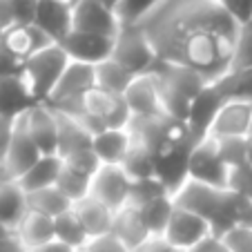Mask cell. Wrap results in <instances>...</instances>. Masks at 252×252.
I'll list each match as a JSON object with an SVG mask.
<instances>
[{
    "instance_id": "obj_1",
    "label": "cell",
    "mask_w": 252,
    "mask_h": 252,
    "mask_svg": "<svg viewBox=\"0 0 252 252\" xmlns=\"http://www.w3.org/2000/svg\"><path fill=\"white\" fill-rule=\"evenodd\" d=\"M158 61L186 65L210 83L230 69L241 23L217 0H163L138 23Z\"/></svg>"
},
{
    "instance_id": "obj_2",
    "label": "cell",
    "mask_w": 252,
    "mask_h": 252,
    "mask_svg": "<svg viewBox=\"0 0 252 252\" xmlns=\"http://www.w3.org/2000/svg\"><path fill=\"white\" fill-rule=\"evenodd\" d=\"M150 76L157 83L163 114L172 116V119H179V121L188 119L190 103L210 83L203 74H199L192 67L176 65V63H167V61H158L152 67Z\"/></svg>"
},
{
    "instance_id": "obj_3",
    "label": "cell",
    "mask_w": 252,
    "mask_h": 252,
    "mask_svg": "<svg viewBox=\"0 0 252 252\" xmlns=\"http://www.w3.org/2000/svg\"><path fill=\"white\" fill-rule=\"evenodd\" d=\"M174 203L208 221L214 237H223L234 228V194L230 190L188 181L174 194Z\"/></svg>"
},
{
    "instance_id": "obj_4",
    "label": "cell",
    "mask_w": 252,
    "mask_h": 252,
    "mask_svg": "<svg viewBox=\"0 0 252 252\" xmlns=\"http://www.w3.org/2000/svg\"><path fill=\"white\" fill-rule=\"evenodd\" d=\"M69 63H71L69 56L58 43L40 49L38 54H33L32 58L25 61L23 78L27 83L32 96L36 98V103H47L52 92L56 90L61 76L69 67Z\"/></svg>"
},
{
    "instance_id": "obj_5",
    "label": "cell",
    "mask_w": 252,
    "mask_h": 252,
    "mask_svg": "<svg viewBox=\"0 0 252 252\" xmlns=\"http://www.w3.org/2000/svg\"><path fill=\"white\" fill-rule=\"evenodd\" d=\"M127 129H129V134H132V143H138L143 148H148L154 157L161 154L163 150L172 148L174 143L192 138L186 121L172 119V116H167V114L134 116Z\"/></svg>"
},
{
    "instance_id": "obj_6",
    "label": "cell",
    "mask_w": 252,
    "mask_h": 252,
    "mask_svg": "<svg viewBox=\"0 0 252 252\" xmlns=\"http://www.w3.org/2000/svg\"><path fill=\"white\" fill-rule=\"evenodd\" d=\"M112 61H116L136 76H143L152 71V67L158 63V56L138 25H123L119 36L114 38Z\"/></svg>"
},
{
    "instance_id": "obj_7",
    "label": "cell",
    "mask_w": 252,
    "mask_h": 252,
    "mask_svg": "<svg viewBox=\"0 0 252 252\" xmlns=\"http://www.w3.org/2000/svg\"><path fill=\"white\" fill-rule=\"evenodd\" d=\"M96 87V69L85 63H69V67L65 69V74L61 76L56 90L52 92L49 100L45 105H49L52 110H67L71 105L83 103L85 94Z\"/></svg>"
},
{
    "instance_id": "obj_8",
    "label": "cell",
    "mask_w": 252,
    "mask_h": 252,
    "mask_svg": "<svg viewBox=\"0 0 252 252\" xmlns=\"http://www.w3.org/2000/svg\"><path fill=\"white\" fill-rule=\"evenodd\" d=\"M194 145V138H186L157 154V179L165 186V190L172 196L190 181V154Z\"/></svg>"
},
{
    "instance_id": "obj_9",
    "label": "cell",
    "mask_w": 252,
    "mask_h": 252,
    "mask_svg": "<svg viewBox=\"0 0 252 252\" xmlns=\"http://www.w3.org/2000/svg\"><path fill=\"white\" fill-rule=\"evenodd\" d=\"M228 172L230 167L219 157L214 138L208 136L196 143L190 154V181L228 190Z\"/></svg>"
},
{
    "instance_id": "obj_10",
    "label": "cell",
    "mask_w": 252,
    "mask_h": 252,
    "mask_svg": "<svg viewBox=\"0 0 252 252\" xmlns=\"http://www.w3.org/2000/svg\"><path fill=\"white\" fill-rule=\"evenodd\" d=\"M43 158V152L38 150V145L33 143L32 134H29L27 125H25V119L20 116L16 121V127H14V136H11L9 143V150H7V157L5 163L0 165L2 174L11 181H18L23 174H27L36 163Z\"/></svg>"
},
{
    "instance_id": "obj_11",
    "label": "cell",
    "mask_w": 252,
    "mask_h": 252,
    "mask_svg": "<svg viewBox=\"0 0 252 252\" xmlns=\"http://www.w3.org/2000/svg\"><path fill=\"white\" fill-rule=\"evenodd\" d=\"M228 103V98L223 96V92L219 90L217 83H208L203 90L196 94V98L190 103V110H188V119H186V125L190 129L192 138L196 143L208 138L210 134V127H212L214 119L217 114L221 112V107Z\"/></svg>"
},
{
    "instance_id": "obj_12",
    "label": "cell",
    "mask_w": 252,
    "mask_h": 252,
    "mask_svg": "<svg viewBox=\"0 0 252 252\" xmlns=\"http://www.w3.org/2000/svg\"><path fill=\"white\" fill-rule=\"evenodd\" d=\"M71 23H74V32L96 33V36H107V38H116L121 32V20L116 11L107 9L100 0L74 2Z\"/></svg>"
},
{
    "instance_id": "obj_13",
    "label": "cell",
    "mask_w": 252,
    "mask_h": 252,
    "mask_svg": "<svg viewBox=\"0 0 252 252\" xmlns=\"http://www.w3.org/2000/svg\"><path fill=\"white\" fill-rule=\"evenodd\" d=\"M129 188L132 179L123 170V165H100V170L92 179V196L105 203L112 212L127 208Z\"/></svg>"
},
{
    "instance_id": "obj_14",
    "label": "cell",
    "mask_w": 252,
    "mask_h": 252,
    "mask_svg": "<svg viewBox=\"0 0 252 252\" xmlns=\"http://www.w3.org/2000/svg\"><path fill=\"white\" fill-rule=\"evenodd\" d=\"M210 234H212V230H210L208 221L201 219L199 214L190 212V210L181 208V205H176L163 239H165L170 246H174L176 250L188 252L190 248H194L196 243L203 241Z\"/></svg>"
},
{
    "instance_id": "obj_15",
    "label": "cell",
    "mask_w": 252,
    "mask_h": 252,
    "mask_svg": "<svg viewBox=\"0 0 252 252\" xmlns=\"http://www.w3.org/2000/svg\"><path fill=\"white\" fill-rule=\"evenodd\" d=\"M58 45L65 49L69 61L85 63V65H92V67L110 61L112 52H114V38L96 36V33H83V32H71Z\"/></svg>"
},
{
    "instance_id": "obj_16",
    "label": "cell",
    "mask_w": 252,
    "mask_h": 252,
    "mask_svg": "<svg viewBox=\"0 0 252 252\" xmlns=\"http://www.w3.org/2000/svg\"><path fill=\"white\" fill-rule=\"evenodd\" d=\"M71 11H74V5L69 0H38L33 25L54 43H63L74 32Z\"/></svg>"
},
{
    "instance_id": "obj_17",
    "label": "cell",
    "mask_w": 252,
    "mask_h": 252,
    "mask_svg": "<svg viewBox=\"0 0 252 252\" xmlns=\"http://www.w3.org/2000/svg\"><path fill=\"white\" fill-rule=\"evenodd\" d=\"M25 125H27L29 134H32L33 143L38 145L43 157L49 154H58V121L56 112L45 103L33 105L32 110L23 116Z\"/></svg>"
},
{
    "instance_id": "obj_18",
    "label": "cell",
    "mask_w": 252,
    "mask_h": 252,
    "mask_svg": "<svg viewBox=\"0 0 252 252\" xmlns=\"http://www.w3.org/2000/svg\"><path fill=\"white\" fill-rule=\"evenodd\" d=\"M252 132V103L246 100H228L217 114L210 138H225V136H248Z\"/></svg>"
},
{
    "instance_id": "obj_19",
    "label": "cell",
    "mask_w": 252,
    "mask_h": 252,
    "mask_svg": "<svg viewBox=\"0 0 252 252\" xmlns=\"http://www.w3.org/2000/svg\"><path fill=\"white\" fill-rule=\"evenodd\" d=\"M27 212V192L18 186V181L7 179L0 170V223L16 232Z\"/></svg>"
},
{
    "instance_id": "obj_20",
    "label": "cell",
    "mask_w": 252,
    "mask_h": 252,
    "mask_svg": "<svg viewBox=\"0 0 252 252\" xmlns=\"http://www.w3.org/2000/svg\"><path fill=\"white\" fill-rule=\"evenodd\" d=\"M33 105L38 103L32 96L23 76L0 78V116L16 121L27 114Z\"/></svg>"
},
{
    "instance_id": "obj_21",
    "label": "cell",
    "mask_w": 252,
    "mask_h": 252,
    "mask_svg": "<svg viewBox=\"0 0 252 252\" xmlns=\"http://www.w3.org/2000/svg\"><path fill=\"white\" fill-rule=\"evenodd\" d=\"M2 45L9 49L14 56H18L20 61H27L33 54H38L40 49L54 45V40L49 36H45L36 25H14L5 32Z\"/></svg>"
},
{
    "instance_id": "obj_22",
    "label": "cell",
    "mask_w": 252,
    "mask_h": 252,
    "mask_svg": "<svg viewBox=\"0 0 252 252\" xmlns=\"http://www.w3.org/2000/svg\"><path fill=\"white\" fill-rule=\"evenodd\" d=\"M125 103H127L132 116H157L163 114L161 107V98H158V90L157 83L150 74H143V76H136L134 83L127 87L125 92Z\"/></svg>"
},
{
    "instance_id": "obj_23",
    "label": "cell",
    "mask_w": 252,
    "mask_h": 252,
    "mask_svg": "<svg viewBox=\"0 0 252 252\" xmlns=\"http://www.w3.org/2000/svg\"><path fill=\"white\" fill-rule=\"evenodd\" d=\"M112 234H114L129 252H138L150 239H152V234L145 230V225H143L141 219H138V212L134 208H129V205L114 214Z\"/></svg>"
},
{
    "instance_id": "obj_24",
    "label": "cell",
    "mask_w": 252,
    "mask_h": 252,
    "mask_svg": "<svg viewBox=\"0 0 252 252\" xmlns=\"http://www.w3.org/2000/svg\"><path fill=\"white\" fill-rule=\"evenodd\" d=\"M129 148H132L129 129H105L92 141V150L103 165H121Z\"/></svg>"
},
{
    "instance_id": "obj_25",
    "label": "cell",
    "mask_w": 252,
    "mask_h": 252,
    "mask_svg": "<svg viewBox=\"0 0 252 252\" xmlns=\"http://www.w3.org/2000/svg\"><path fill=\"white\" fill-rule=\"evenodd\" d=\"M74 212L78 214V219H81L83 228H85L90 239L112 232V223H114L116 212H112L107 205L100 203L92 194L85 196L83 201H78V203H74Z\"/></svg>"
},
{
    "instance_id": "obj_26",
    "label": "cell",
    "mask_w": 252,
    "mask_h": 252,
    "mask_svg": "<svg viewBox=\"0 0 252 252\" xmlns=\"http://www.w3.org/2000/svg\"><path fill=\"white\" fill-rule=\"evenodd\" d=\"M63 170V158L58 154H49V157H43L27 174H23L18 179V186L23 188L27 194L32 192H38L45 190V188H52L56 186L58 181V174Z\"/></svg>"
},
{
    "instance_id": "obj_27",
    "label": "cell",
    "mask_w": 252,
    "mask_h": 252,
    "mask_svg": "<svg viewBox=\"0 0 252 252\" xmlns=\"http://www.w3.org/2000/svg\"><path fill=\"white\" fill-rule=\"evenodd\" d=\"M20 243H23L27 250H33L38 246H45V243L54 241L56 239V230H54V219L52 217H45V214L32 212L29 210L27 217L23 219V223L16 230Z\"/></svg>"
},
{
    "instance_id": "obj_28",
    "label": "cell",
    "mask_w": 252,
    "mask_h": 252,
    "mask_svg": "<svg viewBox=\"0 0 252 252\" xmlns=\"http://www.w3.org/2000/svg\"><path fill=\"white\" fill-rule=\"evenodd\" d=\"M56 121H58V157L61 158L71 152H76V150L92 148L94 136L78 121H74L71 116L63 114V112H56Z\"/></svg>"
},
{
    "instance_id": "obj_29",
    "label": "cell",
    "mask_w": 252,
    "mask_h": 252,
    "mask_svg": "<svg viewBox=\"0 0 252 252\" xmlns=\"http://www.w3.org/2000/svg\"><path fill=\"white\" fill-rule=\"evenodd\" d=\"M176 203H174V196L165 194V196H158V199L150 201V203L141 205V208H134L138 212V219L141 223L145 225L152 237H163L167 230V223L172 219V212H174Z\"/></svg>"
},
{
    "instance_id": "obj_30",
    "label": "cell",
    "mask_w": 252,
    "mask_h": 252,
    "mask_svg": "<svg viewBox=\"0 0 252 252\" xmlns=\"http://www.w3.org/2000/svg\"><path fill=\"white\" fill-rule=\"evenodd\" d=\"M94 69H96V87H100V90H105L107 94H114V96H125L127 87L136 78V74H132L129 69H125L123 65H119L112 58L96 65Z\"/></svg>"
},
{
    "instance_id": "obj_31",
    "label": "cell",
    "mask_w": 252,
    "mask_h": 252,
    "mask_svg": "<svg viewBox=\"0 0 252 252\" xmlns=\"http://www.w3.org/2000/svg\"><path fill=\"white\" fill-rule=\"evenodd\" d=\"M27 205L32 212L45 214V217H52V219H56V217H61V214H65L67 210L74 208V203H71L56 186L27 194Z\"/></svg>"
},
{
    "instance_id": "obj_32",
    "label": "cell",
    "mask_w": 252,
    "mask_h": 252,
    "mask_svg": "<svg viewBox=\"0 0 252 252\" xmlns=\"http://www.w3.org/2000/svg\"><path fill=\"white\" fill-rule=\"evenodd\" d=\"M217 85L223 92L228 100H246L252 103V67L230 69L221 78H217Z\"/></svg>"
},
{
    "instance_id": "obj_33",
    "label": "cell",
    "mask_w": 252,
    "mask_h": 252,
    "mask_svg": "<svg viewBox=\"0 0 252 252\" xmlns=\"http://www.w3.org/2000/svg\"><path fill=\"white\" fill-rule=\"evenodd\" d=\"M54 230H56V241L65 243V246L74 248V250H83L87 246V241H90V237H87L85 228H83L78 214L74 212V208L54 219Z\"/></svg>"
},
{
    "instance_id": "obj_34",
    "label": "cell",
    "mask_w": 252,
    "mask_h": 252,
    "mask_svg": "<svg viewBox=\"0 0 252 252\" xmlns=\"http://www.w3.org/2000/svg\"><path fill=\"white\" fill-rule=\"evenodd\" d=\"M121 165H123V170L127 172V176L132 181L157 176V157H154L148 148L138 145V143H132V148H129V152L125 154Z\"/></svg>"
},
{
    "instance_id": "obj_35",
    "label": "cell",
    "mask_w": 252,
    "mask_h": 252,
    "mask_svg": "<svg viewBox=\"0 0 252 252\" xmlns=\"http://www.w3.org/2000/svg\"><path fill=\"white\" fill-rule=\"evenodd\" d=\"M56 188L71 201V203H78V201H83L85 196L92 194V179L63 165L61 174H58Z\"/></svg>"
},
{
    "instance_id": "obj_36",
    "label": "cell",
    "mask_w": 252,
    "mask_h": 252,
    "mask_svg": "<svg viewBox=\"0 0 252 252\" xmlns=\"http://www.w3.org/2000/svg\"><path fill=\"white\" fill-rule=\"evenodd\" d=\"M121 100H123V96L107 94V92L100 90V87H94V90H90L85 94V98H83V107H85V112L98 116V119L105 121V125H107V119L116 112V107L121 105Z\"/></svg>"
},
{
    "instance_id": "obj_37",
    "label": "cell",
    "mask_w": 252,
    "mask_h": 252,
    "mask_svg": "<svg viewBox=\"0 0 252 252\" xmlns=\"http://www.w3.org/2000/svg\"><path fill=\"white\" fill-rule=\"evenodd\" d=\"M165 194H170V192L165 190V186L158 181L157 176H152V179H138V181H132L127 205L129 208H141V205L150 203V201L158 199V196H165Z\"/></svg>"
},
{
    "instance_id": "obj_38",
    "label": "cell",
    "mask_w": 252,
    "mask_h": 252,
    "mask_svg": "<svg viewBox=\"0 0 252 252\" xmlns=\"http://www.w3.org/2000/svg\"><path fill=\"white\" fill-rule=\"evenodd\" d=\"M217 141V150L223 163L232 170L237 165L248 163V136H225V138H214Z\"/></svg>"
},
{
    "instance_id": "obj_39",
    "label": "cell",
    "mask_w": 252,
    "mask_h": 252,
    "mask_svg": "<svg viewBox=\"0 0 252 252\" xmlns=\"http://www.w3.org/2000/svg\"><path fill=\"white\" fill-rule=\"evenodd\" d=\"M163 0H123L116 9V16L123 25H138L143 18H148Z\"/></svg>"
},
{
    "instance_id": "obj_40",
    "label": "cell",
    "mask_w": 252,
    "mask_h": 252,
    "mask_svg": "<svg viewBox=\"0 0 252 252\" xmlns=\"http://www.w3.org/2000/svg\"><path fill=\"white\" fill-rule=\"evenodd\" d=\"M63 165L69 167V170H74V172H78V174H83V176L94 179L96 172L100 170L103 163L98 161V157L94 154V150L87 148V150H76V152L63 157Z\"/></svg>"
},
{
    "instance_id": "obj_41",
    "label": "cell",
    "mask_w": 252,
    "mask_h": 252,
    "mask_svg": "<svg viewBox=\"0 0 252 252\" xmlns=\"http://www.w3.org/2000/svg\"><path fill=\"white\" fill-rule=\"evenodd\" d=\"M241 67H252V18L241 25L237 49H234V58H232L230 69H241Z\"/></svg>"
},
{
    "instance_id": "obj_42",
    "label": "cell",
    "mask_w": 252,
    "mask_h": 252,
    "mask_svg": "<svg viewBox=\"0 0 252 252\" xmlns=\"http://www.w3.org/2000/svg\"><path fill=\"white\" fill-rule=\"evenodd\" d=\"M228 190L252 201V165L243 163L228 172Z\"/></svg>"
},
{
    "instance_id": "obj_43",
    "label": "cell",
    "mask_w": 252,
    "mask_h": 252,
    "mask_svg": "<svg viewBox=\"0 0 252 252\" xmlns=\"http://www.w3.org/2000/svg\"><path fill=\"white\" fill-rule=\"evenodd\" d=\"M230 252H252V228H232L223 234Z\"/></svg>"
},
{
    "instance_id": "obj_44",
    "label": "cell",
    "mask_w": 252,
    "mask_h": 252,
    "mask_svg": "<svg viewBox=\"0 0 252 252\" xmlns=\"http://www.w3.org/2000/svg\"><path fill=\"white\" fill-rule=\"evenodd\" d=\"M83 252H129L119 239L112 232L100 234V237H94L87 241V246L83 248Z\"/></svg>"
},
{
    "instance_id": "obj_45",
    "label": "cell",
    "mask_w": 252,
    "mask_h": 252,
    "mask_svg": "<svg viewBox=\"0 0 252 252\" xmlns=\"http://www.w3.org/2000/svg\"><path fill=\"white\" fill-rule=\"evenodd\" d=\"M23 65L18 56L9 52L5 45L0 43V78H9V76H23Z\"/></svg>"
},
{
    "instance_id": "obj_46",
    "label": "cell",
    "mask_w": 252,
    "mask_h": 252,
    "mask_svg": "<svg viewBox=\"0 0 252 252\" xmlns=\"http://www.w3.org/2000/svg\"><path fill=\"white\" fill-rule=\"evenodd\" d=\"M11 7H14L16 25H33L38 0H11Z\"/></svg>"
},
{
    "instance_id": "obj_47",
    "label": "cell",
    "mask_w": 252,
    "mask_h": 252,
    "mask_svg": "<svg viewBox=\"0 0 252 252\" xmlns=\"http://www.w3.org/2000/svg\"><path fill=\"white\" fill-rule=\"evenodd\" d=\"M217 2L223 5L241 25L252 18V0H217Z\"/></svg>"
},
{
    "instance_id": "obj_48",
    "label": "cell",
    "mask_w": 252,
    "mask_h": 252,
    "mask_svg": "<svg viewBox=\"0 0 252 252\" xmlns=\"http://www.w3.org/2000/svg\"><path fill=\"white\" fill-rule=\"evenodd\" d=\"M16 121H18V119H16ZM16 121H14V119H5V116H0V165L5 163L7 150H9L11 136H14Z\"/></svg>"
},
{
    "instance_id": "obj_49",
    "label": "cell",
    "mask_w": 252,
    "mask_h": 252,
    "mask_svg": "<svg viewBox=\"0 0 252 252\" xmlns=\"http://www.w3.org/2000/svg\"><path fill=\"white\" fill-rule=\"evenodd\" d=\"M188 252H230V248L225 246L223 237H214V234H210V237H205L203 241H199Z\"/></svg>"
},
{
    "instance_id": "obj_50",
    "label": "cell",
    "mask_w": 252,
    "mask_h": 252,
    "mask_svg": "<svg viewBox=\"0 0 252 252\" xmlns=\"http://www.w3.org/2000/svg\"><path fill=\"white\" fill-rule=\"evenodd\" d=\"M138 252H181V250H176L174 246H170L163 237H152Z\"/></svg>"
},
{
    "instance_id": "obj_51",
    "label": "cell",
    "mask_w": 252,
    "mask_h": 252,
    "mask_svg": "<svg viewBox=\"0 0 252 252\" xmlns=\"http://www.w3.org/2000/svg\"><path fill=\"white\" fill-rule=\"evenodd\" d=\"M16 25L14 18V7H11V0H0V29H9Z\"/></svg>"
},
{
    "instance_id": "obj_52",
    "label": "cell",
    "mask_w": 252,
    "mask_h": 252,
    "mask_svg": "<svg viewBox=\"0 0 252 252\" xmlns=\"http://www.w3.org/2000/svg\"><path fill=\"white\" fill-rule=\"evenodd\" d=\"M0 252H27V248L20 243L18 234H9V237L0 239Z\"/></svg>"
},
{
    "instance_id": "obj_53",
    "label": "cell",
    "mask_w": 252,
    "mask_h": 252,
    "mask_svg": "<svg viewBox=\"0 0 252 252\" xmlns=\"http://www.w3.org/2000/svg\"><path fill=\"white\" fill-rule=\"evenodd\" d=\"M27 252H78V250H74V248H69V246H65V243H61V241H49V243H45V246H38V248H33V250H27Z\"/></svg>"
},
{
    "instance_id": "obj_54",
    "label": "cell",
    "mask_w": 252,
    "mask_h": 252,
    "mask_svg": "<svg viewBox=\"0 0 252 252\" xmlns=\"http://www.w3.org/2000/svg\"><path fill=\"white\" fill-rule=\"evenodd\" d=\"M100 2H103V5L107 7V9L116 11V9H119V5H121V2H123V0H100Z\"/></svg>"
},
{
    "instance_id": "obj_55",
    "label": "cell",
    "mask_w": 252,
    "mask_h": 252,
    "mask_svg": "<svg viewBox=\"0 0 252 252\" xmlns=\"http://www.w3.org/2000/svg\"><path fill=\"white\" fill-rule=\"evenodd\" d=\"M248 163L252 165V132L248 134Z\"/></svg>"
},
{
    "instance_id": "obj_56",
    "label": "cell",
    "mask_w": 252,
    "mask_h": 252,
    "mask_svg": "<svg viewBox=\"0 0 252 252\" xmlns=\"http://www.w3.org/2000/svg\"><path fill=\"white\" fill-rule=\"evenodd\" d=\"M9 234H14V230H9V228H5V225L0 223V239H5V237H9Z\"/></svg>"
},
{
    "instance_id": "obj_57",
    "label": "cell",
    "mask_w": 252,
    "mask_h": 252,
    "mask_svg": "<svg viewBox=\"0 0 252 252\" xmlns=\"http://www.w3.org/2000/svg\"><path fill=\"white\" fill-rule=\"evenodd\" d=\"M2 38H5V29H0V43H2Z\"/></svg>"
},
{
    "instance_id": "obj_58",
    "label": "cell",
    "mask_w": 252,
    "mask_h": 252,
    "mask_svg": "<svg viewBox=\"0 0 252 252\" xmlns=\"http://www.w3.org/2000/svg\"><path fill=\"white\" fill-rule=\"evenodd\" d=\"M69 2H71V5H74V2H78V0H69Z\"/></svg>"
},
{
    "instance_id": "obj_59",
    "label": "cell",
    "mask_w": 252,
    "mask_h": 252,
    "mask_svg": "<svg viewBox=\"0 0 252 252\" xmlns=\"http://www.w3.org/2000/svg\"><path fill=\"white\" fill-rule=\"evenodd\" d=\"M78 252H83V250H78Z\"/></svg>"
}]
</instances>
